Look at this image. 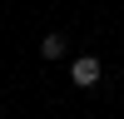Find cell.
<instances>
[{
	"mask_svg": "<svg viewBox=\"0 0 124 119\" xmlns=\"http://www.w3.org/2000/svg\"><path fill=\"white\" fill-rule=\"evenodd\" d=\"M70 79H75L79 89H89V84H99V79H104V65H99L94 55H79L75 65H70Z\"/></svg>",
	"mask_w": 124,
	"mask_h": 119,
	"instance_id": "6da1fadb",
	"label": "cell"
},
{
	"mask_svg": "<svg viewBox=\"0 0 124 119\" xmlns=\"http://www.w3.org/2000/svg\"><path fill=\"white\" fill-rule=\"evenodd\" d=\"M40 55H45V60H60V55H65V35H60V30H50V35L40 40Z\"/></svg>",
	"mask_w": 124,
	"mask_h": 119,
	"instance_id": "7a4b0ae2",
	"label": "cell"
}]
</instances>
